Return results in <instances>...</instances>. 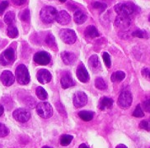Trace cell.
I'll list each match as a JSON object with an SVG mask.
<instances>
[{"instance_id":"cell-1","label":"cell","mask_w":150,"mask_h":148,"mask_svg":"<svg viewBox=\"0 0 150 148\" xmlns=\"http://www.w3.org/2000/svg\"><path fill=\"white\" fill-rule=\"evenodd\" d=\"M139 9H140L132 2L120 3L115 6V11L118 14V15H125L128 17L138 14L140 11Z\"/></svg>"},{"instance_id":"cell-2","label":"cell","mask_w":150,"mask_h":148,"mask_svg":"<svg viewBox=\"0 0 150 148\" xmlns=\"http://www.w3.org/2000/svg\"><path fill=\"white\" fill-rule=\"evenodd\" d=\"M58 12L56 9L51 6H45L40 10V19L45 23H51L55 20Z\"/></svg>"},{"instance_id":"cell-3","label":"cell","mask_w":150,"mask_h":148,"mask_svg":"<svg viewBox=\"0 0 150 148\" xmlns=\"http://www.w3.org/2000/svg\"><path fill=\"white\" fill-rule=\"evenodd\" d=\"M15 75H16L18 83L20 85H22L29 84L30 80H31L30 74H29L27 68L26 67V65H24L22 64L19 65L17 67L16 72H15Z\"/></svg>"},{"instance_id":"cell-4","label":"cell","mask_w":150,"mask_h":148,"mask_svg":"<svg viewBox=\"0 0 150 148\" xmlns=\"http://www.w3.org/2000/svg\"><path fill=\"white\" fill-rule=\"evenodd\" d=\"M36 112L40 117L47 119L53 115V108L47 102H40L36 106Z\"/></svg>"},{"instance_id":"cell-5","label":"cell","mask_w":150,"mask_h":148,"mask_svg":"<svg viewBox=\"0 0 150 148\" xmlns=\"http://www.w3.org/2000/svg\"><path fill=\"white\" fill-rule=\"evenodd\" d=\"M15 57V51L13 48L5 50L0 56V65L4 66L10 65L14 62Z\"/></svg>"},{"instance_id":"cell-6","label":"cell","mask_w":150,"mask_h":148,"mask_svg":"<svg viewBox=\"0 0 150 148\" xmlns=\"http://www.w3.org/2000/svg\"><path fill=\"white\" fill-rule=\"evenodd\" d=\"M59 36L61 40L66 44H74L77 40V35L71 29H62L59 31Z\"/></svg>"},{"instance_id":"cell-7","label":"cell","mask_w":150,"mask_h":148,"mask_svg":"<svg viewBox=\"0 0 150 148\" xmlns=\"http://www.w3.org/2000/svg\"><path fill=\"white\" fill-rule=\"evenodd\" d=\"M14 119L19 122H27L31 118V112L27 110V108H20L16 109L13 113Z\"/></svg>"},{"instance_id":"cell-8","label":"cell","mask_w":150,"mask_h":148,"mask_svg":"<svg viewBox=\"0 0 150 148\" xmlns=\"http://www.w3.org/2000/svg\"><path fill=\"white\" fill-rule=\"evenodd\" d=\"M132 103V95L128 90L122 91L118 98V104L121 108H128Z\"/></svg>"},{"instance_id":"cell-9","label":"cell","mask_w":150,"mask_h":148,"mask_svg":"<svg viewBox=\"0 0 150 148\" xmlns=\"http://www.w3.org/2000/svg\"><path fill=\"white\" fill-rule=\"evenodd\" d=\"M33 59L36 64L40 65H45L50 62L51 57H50V55L46 51H39L35 53Z\"/></svg>"},{"instance_id":"cell-10","label":"cell","mask_w":150,"mask_h":148,"mask_svg":"<svg viewBox=\"0 0 150 148\" xmlns=\"http://www.w3.org/2000/svg\"><path fill=\"white\" fill-rule=\"evenodd\" d=\"M74 105L76 108H82L86 105V103L88 102V97L87 94H85L84 92L82 91H79L77 93H75L74 95Z\"/></svg>"},{"instance_id":"cell-11","label":"cell","mask_w":150,"mask_h":148,"mask_svg":"<svg viewBox=\"0 0 150 148\" xmlns=\"http://www.w3.org/2000/svg\"><path fill=\"white\" fill-rule=\"evenodd\" d=\"M131 19L130 17L125 15H118L115 20V25L121 29H127L130 26Z\"/></svg>"},{"instance_id":"cell-12","label":"cell","mask_w":150,"mask_h":148,"mask_svg":"<svg viewBox=\"0 0 150 148\" xmlns=\"http://www.w3.org/2000/svg\"><path fill=\"white\" fill-rule=\"evenodd\" d=\"M0 80H1L2 84L4 86H11L15 81V77L11 71L4 70L1 75Z\"/></svg>"},{"instance_id":"cell-13","label":"cell","mask_w":150,"mask_h":148,"mask_svg":"<svg viewBox=\"0 0 150 148\" xmlns=\"http://www.w3.org/2000/svg\"><path fill=\"white\" fill-rule=\"evenodd\" d=\"M77 77L82 83H87L89 80L88 72L87 70L86 67L83 65V64H80L77 69Z\"/></svg>"},{"instance_id":"cell-14","label":"cell","mask_w":150,"mask_h":148,"mask_svg":"<svg viewBox=\"0 0 150 148\" xmlns=\"http://www.w3.org/2000/svg\"><path fill=\"white\" fill-rule=\"evenodd\" d=\"M36 78H37L38 81L41 84H47L51 80L52 76H51V74L49 70H45V69H41L37 72Z\"/></svg>"},{"instance_id":"cell-15","label":"cell","mask_w":150,"mask_h":148,"mask_svg":"<svg viewBox=\"0 0 150 148\" xmlns=\"http://www.w3.org/2000/svg\"><path fill=\"white\" fill-rule=\"evenodd\" d=\"M55 20L60 25H66L68 23H70L71 18L70 16H69V14H68L66 11L63 10V11H60V12L58 13Z\"/></svg>"},{"instance_id":"cell-16","label":"cell","mask_w":150,"mask_h":148,"mask_svg":"<svg viewBox=\"0 0 150 148\" xmlns=\"http://www.w3.org/2000/svg\"><path fill=\"white\" fill-rule=\"evenodd\" d=\"M61 58L64 63L65 65H73L76 61V60H77V57H76V56L74 53L67 52V51H64V52L62 53Z\"/></svg>"},{"instance_id":"cell-17","label":"cell","mask_w":150,"mask_h":148,"mask_svg":"<svg viewBox=\"0 0 150 148\" xmlns=\"http://www.w3.org/2000/svg\"><path fill=\"white\" fill-rule=\"evenodd\" d=\"M61 86L63 89H68L74 85V81L69 75H64L61 79Z\"/></svg>"},{"instance_id":"cell-18","label":"cell","mask_w":150,"mask_h":148,"mask_svg":"<svg viewBox=\"0 0 150 148\" xmlns=\"http://www.w3.org/2000/svg\"><path fill=\"white\" fill-rule=\"evenodd\" d=\"M74 20L77 24H83L87 20V15L84 14L83 12L77 10L74 14Z\"/></svg>"},{"instance_id":"cell-19","label":"cell","mask_w":150,"mask_h":148,"mask_svg":"<svg viewBox=\"0 0 150 148\" xmlns=\"http://www.w3.org/2000/svg\"><path fill=\"white\" fill-rule=\"evenodd\" d=\"M113 104V100L110 98H106V97H104L102 98L100 102H99V108L101 110H105L106 108H110Z\"/></svg>"},{"instance_id":"cell-20","label":"cell","mask_w":150,"mask_h":148,"mask_svg":"<svg viewBox=\"0 0 150 148\" xmlns=\"http://www.w3.org/2000/svg\"><path fill=\"white\" fill-rule=\"evenodd\" d=\"M85 36L90 37V38H94L99 36V32L97 31V27L94 26H88L85 30Z\"/></svg>"},{"instance_id":"cell-21","label":"cell","mask_w":150,"mask_h":148,"mask_svg":"<svg viewBox=\"0 0 150 148\" xmlns=\"http://www.w3.org/2000/svg\"><path fill=\"white\" fill-rule=\"evenodd\" d=\"M79 117L85 122L91 121L94 117V112H90V111H81L79 112Z\"/></svg>"},{"instance_id":"cell-22","label":"cell","mask_w":150,"mask_h":148,"mask_svg":"<svg viewBox=\"0 0 150 148\" xmlns=\"http://www.w3.org/2000/svg\"><path fill=\"white\" fill-rule=\"evenodd\" d=\"M125 78V74L123 71H116L113 73L110 76V80L112 82H120Z\"/></svg>"},{"instance_id":"cell-23","label":"cell","mask_w":150,"mask_h":148,"mask_svg":"<svg viewBox=\"0 0 150 148\" xmlns=\"http://www.w3.org/2000/svg\"><path fill=\"white\" fill-rule=\"evenodd\" d=\"M4 20V23L7 25L12 26L14 23V22H15V14H14L13 12H12V11H9V12H8L7 14H5Z\"/></svg>"},{"instance_id":"cell-24","label":"cell","mask_w":150,"mask_h":148,"mask_svg":"<svg viewBox=\"0 0 150 148\" xmlns=\"http://www.w3.org/2000/svg\"><path fill=\"white\" fill-rule=\"evenodd\" d=\"M73 139H74V137L71 136V135H62L60 138H59V142H60L62 146L66 147V146H69L71 143Z\"/></svg>"},{"instance_id":"cell-25","label":"cell","mask_w":150,"mask_h":148,"mask_svg":"<svg viewBox=\"0 0 150 148\" xmlns=\"http://www.w3.org/2000/svg\"><path fill=\"white\" fill-rule=\"evenodd\" d=\"M95 86L97 87L98 90H105L107 88L106 83L101 77H98V78L96 79V80H95Z\"/></svg>"},{"instance_id":"cell-26","label":"cell","mask_w":150,"mask_h":148,"mask_svg":"<svg viewBox=\"0 0 150 148\" xmlns=\"http://www.w3.org/2000/svg\"><path fill=\"white\" fill-rule=\"evenodd\" d=\"M7 34L10 38H16L18 36V30L16 27H14L13 25L9 26L7 30Z\"/></svg>"},{"instance_id":"cell-27","label":"cell","mask_w":150,"mask_h":148,"mask_svg":"<svg viewBox=\"0 0 150 148\" xmlns=\"http://www.w3.org/2000/svg\"><path fill=\"white\" fill-rule=\"evenodd\" d=\"M88 64L90 67H92L93 69L99 67V60H98V56L97 55H93L89 58Z\"/></svg>"},{"instance_id":"cell-28","label":"cell","mask_w":150,"mask_h":148,"mask_svg":"<svg viewBox=\"0 0 150 148\" xmlns=\"http://www.w3.org/2000/svg\"><path fill=\"white\" fill-rule=\"evenodd\" d=\"M35 94L37 95V97L40 99V100H45L48 97V94H47V92L45 90V89H43L42 87H38L36 89V91H35Z\"/></svg>"},{"instance_id":"cell-29","label":"cell","mask_w":150,"mask_h":148,"mask_svg":"<svg viewBox=\"0 0 150 148\" xmlns=\"http://www.w3.org/2000/svg\"><path fill=\"white\" fill-rule=\"evenodd\" d=\"M19 18L23 22H27L30 19V11L29 9H24L19 13Z\"/></svg>"},{"instance_id":"cell-30","label":"cell","mask_w":150,"mask_h":148,"mask_svg":"<svg viewBox=\"0 0 150 148\" xmlns=\"http://www.w3.org/2000/svg\"><path fill=\"white\" fill-rule=\"evenodd\" d=\"M132 36H135V37H139V38H148L149 37V34L144 30L139 29V30H136V31H134L133 32Z\"/></svg>"},{"instance_id":"cell-31","label":"cell","mask_w":150,"mask_h":148,"mask_svg":"<svg viewBox=\"0 0 150 148\" xmlns=\"http://www.w3.org/2000/svg\"><path fill=\"white\" fill-rule=\"evenodd\" d=\"M9 134V129L7 126L0 123V137H4Z\"/></svg>"},{"instance_id":"cell-32","label":"cell","mask_w":150,"mask_h":148,"mask_svg":"<svg viewBox=\"0 0 150 148\" xmlns=\"http://www.w3.org/2000/svg\"><path fill=\"white\" fill-rule=\"evenodd\" d=\"M45 43H46V45H48L49 46H50V47H53L54 44H55V40H54V37L52 34H49L46 36L45 37Z\"/></svg>"},{"instance_id":"cell-33","label":"cell","mask_w":150,"mask_h":148,"mask_svg":"<svg viewBox=\"0 0 150 148\" xmlns=\"http://www.w3.org/2000/svg\"><path fill=\"white\" fill-rule=\"evenodd\" d=\"M93 7L94 9L101 10V11H104L106 10L107 8V4L105 3H100V2H95L93 4Z\"/></svg>"},{"instance_id":"cell-34","label":"cell","mask_w":150,"mask_h":148,"mask_svg":"<svg viewBox=\"0 0 150 148\" xmlns=\"http://www.w3.org/2000/svg\"><path fill=\"white\" fill-rule=\"evenodd\" d=\"M133 116L136 117H143L144 116V113L142 110L140 105H137V107L134 109V111L133 112Z\"/></svg>"},{"instance_id":"cell-35","label":"cell","mask_w":150,"mask_h":148,"mask_svg":"<svg viewBox=\"0 0 150 148\" xmlns=\"http://www.w3.org/2000/svg\"><path fill=\"white\" fill-rule=\"evenodd\" d=\"M102 57H103V60L105 62V65L107 68L110 67V65H111V61H110V55L108 54L107 52H104L102 55Z\"/></svg>"},{"instance_id":"cell-36","label":"cell","mask_w":150,"mask_h":148,"mask_svg":"<svg viewBox=\"0 0 150 148\" xmlns=\"http://www.w3.org/2000/svg\"><path fill=\"white\" fill-rule=\"evenodd\" d=\"M139 127L144 130L150 131V119L149 120H143L139 123Z\"/></svg>"},{"instance_id":"cell-37","label":"cell","mask_w":150,"mask_h":148,"mask_svg":"<svg viewBox=\"0 0 150 148\" xmlns=\"http://www.w3.org/2000/svg\"><path fill=\"white\" fill-rule=\"evenodd\" d=\"M8 1H4V2H2V3H0V15H2V14H4L5 9L8 7Z\"/></svg>"},{"instance_id":"cell-38","label":"cell","mask_w":150,"mask_h":148,"mask_svg":"<svg viewBox=\"0 0 150 148\" xmlns=\"http://www.w3.org/2000/svg\"><path fill=\"white\" fill-rule=\"evenodd\" d=\"M141 74L143 77L147 78V79H149L150 80V69H149V68H144L142 70Z\"/></svg>"},{"instance_id":"cell-39","label":"cell","mask_w":150,"mask_h":148,"mask_svg":"<svg viewBox=\"0 0 150 148\" xmlns=\"http://www.w3.org/2000/svg\"><path fill=\"white\" fill-rule=\"evenodd\" d=\"M56 108H57L58 111L60 112V113H62L63 115H66L65 109L63 107V105H62V103H60V102H59V103H56Z\"/></svg>"},{"instance_id":"cell-40","label":"cell","mask_w":150,"mask_h":148,"mask_svg":"<svg viewBox=\"0 0 150 148\" xmlns=\"http://www.w3.org/2000/svg\"><path fill=\"white\" fill-rule=\"evenodd\" d=\"M143 107H144L146 112H150V99H148V100H146V101L144 102Z\"/></svg>"},{"instance_id":"cell-41","label":"cell","mask_w":150,"mask_h":148,"mask_svg":"<svg viewBox=\"0 0 150 148\" xmlns=\"http://www.w3.org/2000/svg\"><path fill=\"white\" fill-rule=\"evenodd\" d=\"M13 4L16 6H22L27 3V0H11Z\"/></svg>"},{"instance_id":"cell-42","label":"cell","mask_w":150,"mask_h":148,"mask_svg":"<svg viewBox=\"0 0 150 148\" xmlns=\"http://www.w3.org/2000/svg\"><path fill=\"white\" fill-rule=\"evenodd\" d=\"M4 112V106L2 104H0V116L3 115V113Z\"/></svg>"},{"instance_id":"cell-43","label":"cell","mask_w":150,"mask_h":148,"mask_svg":"<svg viewBox=\"0 0 150 148\" xmlns=\"http://www.w3.org/2000/svg\"><path fill=\"white\" fill-rule=\"evenodd\" d=\"M79 148H89V147L88 146V145H86V144L83 143V144H81V145H80L79 147Z\"/></svg>"},{"instance_id":"cell-44","label":"cell","mask_w":150,"mask_h":148,"mask_svg":"<svg viewBox=\"0 0 150 148\" xmlns=\"http://www.w3.org/2000/svg\"><path fill=\"white\" fill-rule=\"evenodd\" d=\"M115 148H128L126 146H125L124 144H120V145H118L117 147Z\"/></svg>"},{"instance_id":"cell-45","label":"cell","mask_w":150,"mask_h":148,"mask_svg":"<svg viewBox=\"0 0 150 148\" xmlns=\"http://www.w3.org/2000/svg\"><path fill=\"white\" fill-rule=\"evenodd\" d=\"M42 148H52V147H48V146H45V147H43Z\"/></svg>"},{"instance_id":"cell-46","label":"cell","mask_w":150,"mask_h":148,"mask_svg":"<svg viewBox=\"0 0 150 148\" xmlns=\"http://www.w3.org/2000/svg\"><path fill=\"white\" fill-rule=\"evenodd\" d=\"M59 1H60V2H62V3H64V2H66L67 0H59Z\"/></svg>"},{"instance_id":"cell-47","label":"cell","mask_w":150,"mask_h":148,"mask_svg":"<svg viewBox=\"0 0 150 148\" xmlns=\"http://www.w3.org/2000/svg\"><path fill=\"white\" fill-rule=\"evenodd\" d=\"M103 1H105V2H111L112 0H103Z\"/></svg>"},{"instance_id":"cell-48","label":"cell","mask_w":150,"mask_h":148,"mask_svg":"<svg viewBox=\"0 0 150 148\" xmlns=\"http://www.w3.org/2000/svg\"><path fill=\"white\" fill-rule=\"evenodd\" d=\"M149 22H150V15H149Z\"/></svg>"}]
</instances>
